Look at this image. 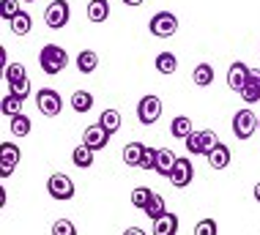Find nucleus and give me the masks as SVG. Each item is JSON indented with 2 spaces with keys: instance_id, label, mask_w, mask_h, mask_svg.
I'll use <instances>...</instances> for the list:
<instances>
[{
  "instance_id": "obj_1",
  "label": "nucleus",
  "mask_w": 260,
  "mask_h": 235,
  "mask_svg": "<svg viewBox=\"0 0 260 235\" xmlns=\"http://www.w3.org/2000/svg\"><path fill=\"white\" fill-rule=\"evenodd\" d=\"M39 66L44 74H60L69 66V52L58 44H44L39 52Z\"/></svg>"
},
{
  "instance_id": "obj_2",
  "label": "nucleus",
  "mask_w": 260,
  "mask_h": 235,
  "mask_svg": "<svg viewBox=\"0 0 260 235\" xmlns=\"http://www.w3.org/2000/svg\"><path fill=\"white\" fill-rule=\"evenodd\" d=\"M184 142H186V148L192 156H208L216 145H219V137L211 129H206V131H192Z\"/></svg>"
},
{
  "instance_id": "obj_3",
  "label": "nucleus",
  "mask_w": 260,
  "mask_h": 235,
  "mask_svg": "<svg viewBox=\"0 0 260 235\" xmlns=\"http://www.w3.org/2000/svg\"><path fill=\"white\" fill-rule=\"evenodd\" d=\"M47 189H50V197L58 203H66L74 197V181L66 173H52L50 181H47Z\"/></svg>"
},
{
  "instance_id": "obj_4",
  "label": "nucleus",
  "mask_w": 260,
  "mask_h": 235,
  "mask_svg": "<svg viewBox=\"0 0 260 235\" xmlns=\"http://www.w3.org/2000/svg\"><path fill=\"white\" fill-rule=\"evenodd\" d=\"M148 30L156 36V39H170V36H175V30H178V19H175V14H170V11H159L151 17Z\"/></svg>"
},
{
  "instance_id": "obj_5",
  "label": "nucleus",
  "mask_w": 260,
  "mask_h": 235,
  "mask_svg": "<svg viewBox=\"0 0 260 235\" xmlns=\"http://www.w3.org/2000/svg\"><path fill=\"white\" fill-rule=\"evenodd\" d=\"M257 129V115L249 110V107H244V110H238L233 115V134L236 140H249L252 134Z\"/></svg>"
},
{
  "instance_id": "obj_6",
  "label": "nucleus",
  "mask_w": 260,
  "mask_h": 235,
  "mask_svg": "<svg viewBox=\"0 0 260 235\" xmlns=\"http://www.w3.org/2000/svg\"><path fill=\"white\" fill-rule=\"evenodd\" d=\"M69 17H72V9H69L66 0H52V3L47 6V11H44V22H47V27H52V30L66 27Z\"/></svg>"
},
{
  "instance_id": "obj_7",
  "label": "nucleus",
  "mask_w": 260,
  "mask_h": 235,
  "mask_svg": "<svg viewBox=\"0 0 260 235\" xmlns=\"http://www.w3.org/2000/svg\"><path fill=\"white\" fill-rule=\"evenodd\" d=\"M36 104H39V112H41V115H47V118L60 115V110H63L60 93H58V90H52V88H41L36 93Z\"/></svg>"
},
{
  "instance_id": "obj_8",
  "label": "nucleus",
  "mask_w": 260,
  "mask_h": 235,
  "mask_svg": "<svg viewBox=\"0 0 260 235\" xmlns=\"http://www.w3.org/2000/svg\"><path fill=\"white\" fill-rule=\"evenodd\" d=\"M161 115V98L159 96H143L140 98V104H137V118H140V123H145V126H151V123H156Z\"/></svg>"
},
{
  "instance_id": "obj_9",
  "label": "nucleus",
  "mask_w": 260,
  "mask_h": 235,
  "mask_svg": "<svg viewBox=\"0 0 260 235\" xmlns=\"http://www.w3.org/2000/svg\"><path fill=\"white\" fill-rule=\"evenodd\" d=\"M19 159H22V153H19V148L14 142H0V175L9 178L14 173V167L19 164Z\"/></svg>"
},
{
  "instance_id": "obj_10",
  "label": "nucleus",
  "mask_w": 260,
  "mask_h": 235,
  "mask_svg": "<svg viewBox=\"0 0 260 235\" xmlns=\"http://www.w3.org/2000/svg\"><path fill=\"white\" fill-rule=\"evenodd\" d=\"M110 137H112V134L107 129H102L99 123H93V126H88V129H85V134H82V142H85L90 151H104L107 142H110Z\"/></svg>"
},
{
  "instance_id": "obj_11",
  "label": "nucleus",
  "mask_w": 260,
  "mask_h": 235,
  "mask_svg": "<svg viewBox=\"0 0 260 235\" xmlns=\"http://www.w3.org/2000/svg\"><path fill=\"white\" fill-rule=\"evenodd\" d=\"M249 74H252V69L247 66V63L236 60L233 66L228 69V85H230V90H236V93H241V88L247 85Z\"/></svg>"
},
{
  "instance_id": "obj_12",
  "label": "nucleus",
  "mask_w": 260,
  "mask_h": 235,
  "mask_svg": "<svg viewBox=\"0 0 260 235\" xmlns=\"http://www.w3.org/2000/svg\"><path fill=\"white\" fill-rule=\"evenodd\" d=\"M192 178H194V170H192V161L189 159H178L175 161V170H173V175H170V183L175 189H184L192 183Z\"/></svg>"
},
{
  "instance_id": "obj_13",
  "label": "nucleus",
  "mask_w": 260,
  "mask_h": 235,
  "mask_svg": "<svg viewBox=\"0 0 260 235\" xmlns=\"http://www.w3.org/2000/svg\"><path fill=\"white\" fill-rule=\"evenodd\" d=\"M175 161H178V156H175L170 148H159V151H156V170H153V173L170 178L173 170H175Z\"/></svg>"
},
{
  "instance_id": "obj_14",
  "label": "nucleus",
  "mask_w": 260,
  "mask_h": 235,
  "mask_svg": "<svg viewBox=\"0 0 260 235\" xmlns=\"http://www.w3.org/2000/svg\"><path fill=\"white\" fill-rule=\"evenodd\" d=\"M241 98L247 104H257L260 102V71H252L247 85L241 88Z\"/></svg>"
},
{
  "instance_id": "obj_15",
  "label": "nucleus",
  "mask_w": 260,
  "mask_h": 235,
  "mask_svg": "<svg viewBox=\"0 0 260 235\" xmlns=\"http://www.w3.org/2000/svg\"><path fill=\"white\" fill-rule=\"evenodd\" d=\"M175 232H178V216L170 211L153 222V235H175Z\"/></svg>"
},
{
  "instance_id": "obj_16",
  "label": "nucleus",
  "mask_w": 260,
  "mask_h": 235,
  "mask_svg": "<svg viewBox=\"0 0 260 235\" xmlns=\"http://www.w3.org/2000/svg\"><path fill=\"white\" fill-rule=\"evenodd\" d=\"M96 66H99V55H96L93 49H82V52L77 55V69H80V74H93Z\"/></svg>"
},
{
  "instance_id": "obj_17",
  "label": "nucleus",
  "mask_w": 260,
  "mask_h": 235,
  "mask_svg": "<svg viewBox=\"0 0 260 235\" xmlns=\"http://www.w3.org/2000/svg\"><path fill=\"white\" fill-rule=\"evenodd\" d=\"M192 82L198 85V88H208V85L214 82V66H211V63H198L192 71Z\"/></svg>"
},
{
  "instance_id": "obj_18",
  "label": "nucleus",
  "mask_w": 260,
  "mask_h": 235,
  "mask_svg": "<svg viewBox=\"0 0 260 235\" xmlns=\"http://www.w3.org/2000/svg\"><path fill=\"white\" fill-rule=\"evenodd\" d=\"M206 159H208V164L214 167V170H224V167L230 164V148L219 142V145H216L214 151H211V153L206 156Z\"/></svg>"
},
{
  "instance_id": "obj_19",
  "label": "nucleus",
  "mask_w": 260,
  "mask_h": 235,
  "mask_svg": "<svg viewBox=\"0 0 260 235\" xmlns=\"http://www.w3.org/2000/svg\"><path fill=\"white\" fill-rule=\"evenodd\" d=\"M93 153H96V151H90L85 142H82V145H77L74 151H72V161H74V167L88 170L90 164H93Z\"/></svg>"
},
{
  "instance_id": "obj_20",
  "label": "nucleus",
  "mask_w": 260,
  "mask_h": 235,
  "mask_svg": "<svg viewBox=\"0 0 260 235\" xmlns=\"http://www.w3.org/2000/svg\"><path fill=\"white\" fill-rule=\"evenodd\" d=\"M143 153H145V145H143V142H129V145L123 148V161H126V167H140Z\"/></svg>"
},
{
  "instance_id": "obj_21",
  "label": "nucleus",
  "mask_w": 260,
  "mask_h": 235,
  "mask_svg": "<svg viewBox=\"0 0 260 235\" xmlns=\"http://www.w3.org/2000/svg\"><path fill=\"white\" fill-rule=\"evenodd\" d=\"M110 17V3L107 0H90L88 3V19L90 22H104Z\"/></svg>"
},
{
  "instance_id": "obj_22",
  "label": "nucleus",
  "mask_w": 260,
  "mask_h": 235,
  "mask_svg": "<svg viewBox=\"0 0 260 235\" xmlns=\"http://www.w3.org/2000/svg\"><path fill=\"white\" fill-rule=\"evenodd\" d=\"M153 66H156L159 74H175V69H178V58H175L173 52H159L156 60H153Z\"/></svg>"
},
{
  "instance_id": "obj_23",
  "label": "nucleus",
  "mask_w": 260,
  "mask_h": 235,
  "mask_svg": "<svg viewBox=\"0 0 260 235\" xmlns=\"http://www.w3.org/2000/svg\"><path fill=\"white\" fill-rule=\"evenodd\" d=\"M170 134H173L175 140H186L189 134H192V118H186V115L173 118V123H170Z\"/></svg>"
},
{
  "instance_id": "obj_24",
  "label": "nucleus",
  "mask_w": 260,
  "mask_h": 235,
  "mask_svg": "<svg viewBox=\"0 0 260 235\" xmlns=\"http://www.w3.org/2000/svg\"><path fill=\"white\" fill-rule=\"evenodd\" d=\"M145 213H148V219H151V222H156L159 216H165V213H167L165 197L153 191V194H151V200H148V205H145Z\"/></svg>"
},
{
  "instance_id": "obj_25",
  "label": "nucleus",
  "mask_w": 260,
  "mask_h": 235,
  "mask_svg": "<svg viewBox=\"0 0 260 235\" xmlns=\"http://www.w3.org/2000/svg\"><path fill=\"white\" fill-rule=\"evenodd\" d=\"M99 126H102V129H107L110 134H115L118 129H121V112H118V110H104L99 115Z\"/></svg>"
},
{
  "instance_id": "obj_26",
  "label": "nucleus",
  "mask_w": 260,
  "mask_h": 235,
  "mask_svg": "<svg viewBox=\"0 0 260 235\" xmlns=\"http://www.w3.org/2000/svg\"><path fill=\"white\" fill-rule=\"evenodd\" d=\"M9 25H11V33L14 36H27V33H30L33 19H30V14H27V11H22V14H17Z\"/></svg>"
},
{
  "instance_id": "obj_27",
  "label": "nucleus",
  "mask_w": 260,
  "mask_h": 235,
  "mask_svg": "<svg viewBox=\"0 0 260 235\" xmlns=\"http://www.w3.org/2000/svg\"><path fill=\"white\" fill-rule=\"evenodd\" d=\"M22 102H25V98L9 93V96H3V104H0V110H3V115L17 118V115H22Z\"/></svg>"
},
{
  "instance_id": "obj_28",
  "label": "nucleus",
  "mask_w": 260,
  "mask_h": 235,
  "mask_svg": "<svg viewBox=\"0 0 260 235\" xmlns=\"http://www.w3.org/2000/svg\"><path fill=\"white\" fill-rule=\"evenodd\" d=\"M72 107H74V112L85 115V112H90V107H93V96H90L88 90H77L72 96Z\"/></svg>"
},
{
  "instance_id": "obj_29",
  "label": "nucleus",
  "mask_w": 260,
  "mask_h": 235,
  "mask_svg": "<svg viewBox=\"0 0 260 235\" xmlns=\"http://www.w3.org/2000/svg\"><path fill=\"white\" fill-rule=\"evenodd\" d=\"M30 129H33V123H30V118L25 115H17V118H11V134L14 137H27L30 134Z\"/></svg>"
},
{
  "instance_id": "obj_30",
  "label": "nucleus",
  "mask_w": 260,
  "mask_h": 235,
  "mask_svg": "<svg viewBox=\"0 0 260 235\" xmlns=\"http://www.w3.org/2000/svg\"><path fill=\"white\" fill-rule=\"evenodd\" d=\"M17 14H22V9H19V0H0V17H3L6 22H11Z\"/></svg>"
},
{
  "instance_id": "obj_31",
  "label": "nucleus",
  "mask_w": 260,
  "mask_h": 235,
  "mask_svg": "<svg viewBox=\"0 0 260 235\" xmlns=\"http://www.w3.org/2000/svg\"><path fill=\"white\" fill-rule=\"evenodd\" d=\"M151 194H153V191H151L148 186H137L135 191H132V205H137L140 211H145V205H148Z\"/></svg>"
},
{
  "instance_id": "obj_32",
  "label": "nucleus",
  "mask_w": 260,
  "mask_h": 235,
  "mask_svg": "<svg viewBox=\"0 0 260 235\" xmlns=\"http://www.w3.org/2000/svg\"><path fill=\"white\" fill-rule=\"evenodd\" d=\"M9 93H11V96H19V98H27V96H30V80H27V77H22V80L11 82V85H9Z\"/></svg>"
},
{
  "instance_id": "obj_33",
  "label": "nucleus",
  "mask_w": 260,
  "mask_h": 235,
  "mask_svg": "<svg viewBox=\"0 0 260 235\" xmlns=\"http://www.w3.org/2000/svg\"><path fill=\"white\" fill-rule=\"evenodd\" d=\"M3 74H6V82H9V85H11V82H17V80H22V77H27L22 63H11V66L3 71Z\"/></svg>"
},
{
  "instance_id": "obj_34",
  "label": "nucleus",
  "mask_w": 260,
  "mask_h": 235,
  "mask_svg": "<svg viewBox=\"0 0 260 235\" xmlns=\"http://www.w3.org/2000/svg\"><path fill=\"white\" fill-rule=\"evenodd\" d=\"M52 235H77V227L69 222V219H58L52 224Z\"/></svg>"
},
{
  "instance_id": "obj_35",
  "label": "nucleus",
  "mask_w": 260,
  "mask_h": 235,
  "mask_svg": "<svg viewBox=\"0 0 260 235\" xmlns=\"http://www.w3.org/2000/svg\"><path fill=\"white\" fill-rule=\"evenodd\" d=\"M219 230H216V222L214 219H200L198 227H194V235H216Z\"/></svg>"
},
{
  "instance_id": "obj_36",
  "label": "nucleus",
  "mask_w": 260,
  "mask_h": 235,
  "mask_svg": "<svg viewBox=\"0 0 260 235\" xmlns=\"http://www.w3.org/2000/svg\"><path fill=\"white\" fill-rule=\"evenodd\" d=\"M140 167H143V170H156V151H153V148H145Z\"/></svg>"
},
{
  "instance_id": "obj_37",
  "label": "nucleus",
  "mask_w": 260,
  "mask_h": 235,
  "mask_svg": "<svg viewBox=\"0 0 260 235\" xmlns=\"http://www.w3.org/2000/svg\"><path fill=\"white\" fill-rule=\"evenodd\" d=\"M123 235H145L143 230H140V227H129V230H126Z\"/></svg>"
},
{
  "instance_id": "obj_38",
  "label": "nucleus",
  "mask_w": 260,
  "mask_h": 235,
  "mask_svg": "<svg viewBox=\"0 0 260 235\" xmlns=\"http://www.w3.org/2000/svg\"><path fill=\"white\" fill-rule=\"evenodd\" d=\"M123 3H126V6H143L145 0H123Z\"/></svg>"
},
{
  "instance_id": "obj_39",
  "label": "nucleus",
  "mask_w": 260,
  "mask_h": 235,
  "mask_svg": "<svg viewBox=\"0 0 260 235\" xmlns=\"http://www.w3.org/2000/svg\"><path fill=\"white\" fill-rule=\"evenodd\" d=\"M252 194H255V200L260 203V183H255V189H252Z\"/></svg>"
},
{
  "instance_id": "obj_40",
  "label": "nucleus",
  "mask_w": 260,
  "mask_h": 235,
  "mask_svg": "<svg viewBox=\"0 0 260 235\" xmlns=\"http://www.w3.org/2000/svg\"><path fill=\"white\" fill-rule=\"evenodd\" d=\"M22 3H33V0H22Z\"/></svg>"
},
{
  "instance_id": "obj_41",
  "label": "nucleus",
  "mask_w": 260,
  "mask_h": 235,
  "mask_svg": "<svg viewBox=\"0 0 260 235\" xmlns=\"http://www.w3.org/2000/svg\"><path fill=\"white\" fill-rule=\"evenodd\" d=\"M257 129H260V120H257Z\"/></svg>"
},
{
  "instance_id": "obj_42",
  "label": "nucleus",
  "mask_w": 260,
  "mask_h": 235,
  "mask_svg": "<svg viewBox=\"0 0 260 235\" xmlns=\"http://www.w3.org/2000/svg\"><path fill=\"white\" fill-rule=\"evenodd\" d=\"M257 52H260V47H257Z\"/></svg>"
}]
</instances>
